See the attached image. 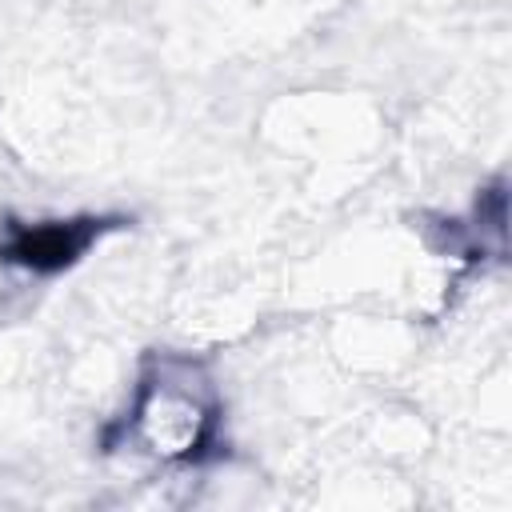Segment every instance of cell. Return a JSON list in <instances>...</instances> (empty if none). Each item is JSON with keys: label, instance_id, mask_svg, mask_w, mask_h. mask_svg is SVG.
I'll use <instances>...</instances> for the list:
<instances>
[{"label": "cell", "instance_id": "obj_1", "mask_svg": "<svg viewBox=\"0 0 512 512\" xmlns=\"http://www.w3.org/2000/svg\"><path fill=\"white\" fill-rule=\"evenodd\" d=\"M220 400L192 360H156L128 408V436L156 460L196 464L216 444Z\"/></svg>", "mask_w": 512, "mask_h": 512}, {"label": "cell", "instance_id": "obj_2", "mask_svg": "<svg viewBox=\"0 0 512 512\" xmlns=\"http://www.w3.org/2000/svg\"><path fill=\"white\" fill-rule=\"evenodd\" d=\"M112 220L104 216H76V220H8L0 236V260L20 264L28 272H64L72 268Z\"/></svg>", "mask_w": 512, "mask_h": 512}]
</instances>
